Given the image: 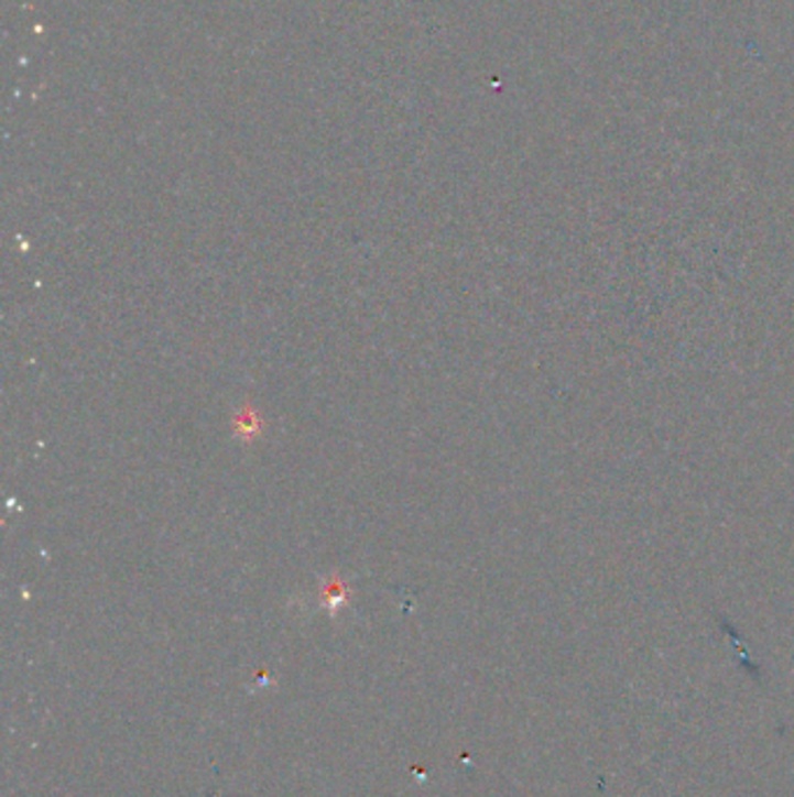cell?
Returning a JSON list of instances; mask_svg holds the SVG:
<instances>
[{
	"label": "cell",
	"instance_id": "obj_1",
	"mask_svg": "<svg viewBox=\"0 0 794 797\" xmlns=\"http://www.w3.org/2000/svg\"><path fill=\"white\" fill-rule=\"evenodd\" d=\"M259 415L248 406L242 408V413L236 417V434L242 436V434H254L259 429Z\"/></svg>",
	"mask_w": 794,
	"mask_h": 797
}]
</instances>
